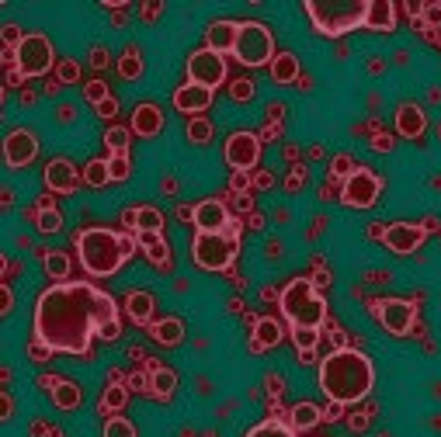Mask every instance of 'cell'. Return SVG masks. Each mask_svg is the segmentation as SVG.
<instances>
[{
    "label": "cell",
    "instance_id": "53",
    "mask_svg": "<svg viewBox=\"0 0 441 437\" xmlns=\"http://www.w3.org/2000/svg\"><path fill=\"white\" fill-rule=\"evenodd\" d=\"M348 427H351V431H365V427H368V417H348Z\"/></svg>",
    "mask_w": 441,
    "mask_h": 437
},
{
    "label": "cell",
    "instance_id": "6",
    "mask_svg": "<svg viewBox=\"0 0 441 437\" xmlns=\"http://www.w3.org/2000/svg\"><path fill=\"white\" fill-rule=\"evenodd\" d=\"M237 250H240V222L237 219L223 233H195V243H192V257L201 271H226L233 264Z\"/></svg>",
    "mask_w": 441,
    "mask_h": 437
},
{
    "label": "cell",
    "instance_id": "37",
    "mask_svg": "<svg viewBox=\"0 0 441 437\" xmlns=\"http://www.w3.org/2000/svg\"><path fill=\"white\" fill-rule=\"evenodd\" d=\"M45 275L49 278H66L70 275V257L66 253H45Z\"/></svg>",
    "mask_w": 441,
    "mask_h": 437
},
{
    "label": "cell",
    "instance_id": "1",
    "mask_svg": "<svg viewBox=\"0 0 441 437\" xmlns=\"http://www.w3.org/2000/svg\"><path fill=\"white\" fill-rule=\"evenodd\" d=\"M94 333L105 340H115L122 333L119 309L108 292L87 281H59L39 295L35 340L52 354H87Z\"/></svg>",
    "mask_w": 441,
    "mask_h": 437
},
{
    "label": "cell",
    "instance_id": "24",
    "mask_svg": "<svg viewBox=\"0 0 441 437\" xmlns=\"http://www.w3.org/2000/svg\"><path fill=\"white\" fill-rule=\"evenodd\" d=\"M150 337L163 344V347H174V344H181L184 340V326H181V319L167 316L160 323H150Z\"/></svg>",
    "mask_w": 441,
    "mask_h": 437
},
{
    "label": "cell",
    "instance_id": "41",
    "mask_svg": "<svg viewBox=\"0 0 441 437\" xmlns=\"http://www.w3.org/2000/svg\"><path fill=\"white\" fill-rule=\"evenodd\" d=\"M188 139H192V143H208V139H212V125H208V121L205 119H192L188 121Z\"/></svg>",
    "mask_w": 441,
    "mask_h": 437
},
{
    "label": "cell",
    "instance_id": "30",
    "mask_svg": "<svg viewBox=\"0 0 441 437\" xmlns=\"http://www.w3.org/2000/svg\"><path fill=\"white\" fill-rule=\"evenodd\" d=\"M174 385H177V375H174L170 368H157V364H153V371H150V393L160 399H170Z\"/></svg>",
    "mask_w": 441,
    "mask_h": 437
},
{
    "label": "cell",
    "instance_id": "57",
    "mask_svg": "<svg viewBox=\"0 0 441 437\" xmlns=\"http://www.w3.org/2000/svg\"><path fill=\"white\" fill-rule=\"evenodd\" d=\"M271 184H275V177H271L268 170H261V174H257V188H271Z\"/></svg>",
    "mask_w": 441,
    "mask_h": 437
},
{
    "label": "cell",
    "instance_id": "55",
    "mask_svg": "<svg viewBox=\"0 0 441 437\" xmlns=\"http://www.w3.org/2000/svg\"><path fill=\"white\" fill-rule=\"evenodd\" d=\"M146 385H150V382H146V375H139V371L129 378V389H146Z\"/></svg>",
    "mask_w": 441,
    "mask_h": 437
},
{
    "label": "cell",
    "instance_id": "52",
    "mask_svg": "<svg viewBox=\"0 0 441 437\" xmlns=\"http://www.w3.org/2000/svg\"><path fill=\"white\" fill-rule=\"evenodd\" d=\"M90 63H94V66H108V52H105V49H94V52H90Z\"/></svg>",
    "mask_w": 441,
    "mask_h": 437
},
{
    "label": "cell",
    "instance_id": "42",
    "mask_svg": "<svg viewBox=\"0 0 441 437\" xmlns=\"http://www.w3.org/2000/svg\"><path fill=\"white\" fill-rule=\"evenodd\" d=\"M105 437H136V427L129 420H122V417H112L105 424Z\"/></svg>",
    "mask_w": 441,
    "mask_h": 437
},
{
    "label": "cell",
    "instance_id": "39",
    "mask_svg": "<svg viewBox=\"0 0 441 437\" xmlns=\"http://www.w3.org/2000/svg\"><path fill=\"white\" fill-rule=\"evenodd\" d=\"M105 146H108L112 153H125V150H129V128H119V125L108 128V132H105Z\"/></svg>",
    "mask_w": 441,
    "mask_h": 437
},
{
    "label": "cell",
    "instance_id": "4",
    "mask_svg": "<svg viewBox=\"0 0 441 437\" xmlns=\"http://www.w3.org/2000/svg\"><path fill=\"white\" fill-rule=\"evenodd\" d=\"M302 11L310 14L313 28L320 35H344L355 28H368V0H327V4H302Z\"/></svg>",
    "mask_w": 441,
    "mask_h": 437
},
{
    "label": "cell",
    "instance_id": "44",
    "mask_svg": "<svg viewBox=\"0 0 441 437\" xmlns=\"http://www.w3.org/2000/svg\"><path fill=\"white\" fill-rule=\"evenodd\" d=\"M77 80H81V63L77 59L59 63V83H77Z\"/></svg>",
    "mask_w": 441,
    "mask_h": 437
},
{
    "label": "cell",
    "instance_id": "34",
    "mask_svg": "<svg viewBox=\"0 0 441 437\" xmlns=\"http://www.w3.org/2000/svg\"><path fill=\"white\" fill-rule=\"evenodd\" d=\"M119 73L125 80H139L143 77V56H139V49H125V56L119 59Z\"/></svg>",
    "mask_w": 441,
    "mask_h": 437
},
{
    "label": "cell",
    "instance_id": "58",
    "mask_svg": "<svg viewBox=\"0 0 441 437\" xmlns=\"http://www.w3.org/2000/svg\"><path fill=\"white\" fill-rule=\"evenodd\" d=\"M323 420H341V402H330V409L323 413Z\"/></svg>",
    "mask_w": 441,
    "mask_h": 437
},
{
    "label": "cell",
    "instance_id": "47",
    "mask_svg": "<svg viewBox=\"0 0 441 437\" xmlns=\"http://www.w3.org/2000/svg\"><path fill=\"white\" fill-rule=\"evenodd\" d=\"M230 90H233L237 101H250V97H254V80H237Z\"/></svg>",
    "mask_w": 441,
    "mask_h": 437
},
{
    "label": "cell",
    "instance_id": "33",
    "mask_svg": "<svg viewBox=\"0 0 441 437\" xmlns=\"http://www.w3.org/2000/svg\"><path fill=\"white\" fill-rule=\"evenodd\" d=\"M35 219H39L35 226H39L42 233H59V229H63V215L52 208V201H42V205H39V215H35Z\"/></svg>",
    "mask_w": 441,
    "mask_h": 437
},
{
    "label": "cell",
    "instance_id": "29",
    "mask_svg": "<svg viewBox=\"0 0 441 437\" xmlns=\"http://www.w3.org/2000/svg\"><path fill=\"white\" fill-rule=\"evenodd\" d=\"M271 77L275 83H292V80L299 77V59L292 56V52H281L271 59Z\"/></svg>",
    "mask_w": 441,
    "mask_h": 437
},
{
    "label": "cell",
    "instance_id": "22",
    "mask_svg": "<svg viewBox=\"0 0 441 437\" xmlns=\"http://www.w3.org/2000/svg\"><path fill=\"white\" fill-rule=\"evenodd\" d=\"M368 28L372 32H393L396 28V7H393V0H368Z\"/></svg>",
    "mask_w": 441,
    "mask_h": 437
},
{
    "label": "cell",
    "instance_id": "28",
    "mask_svg": "<svg viewBox=\"0 0 441 437\" xmlns=\"http://www.w3.org/2000/svg\"><path fill=\"white\" fill-rule=\"evenodd\" d=\"M323 420L320 406H313V402H299V406H292V431H310V427H317Z\"/></svg>",
    "mask_w": 441,
    "mask_h": 437
},
{
    "label": "cell",
    "instance_id": "9",
    "mask_svg": "<svg viewBox=\"0 0 441 437\" xmlns=\"http://www.w3.org/2000/svg\"><path fill=\"white\" fill-rule=\"evenodd\" d=\"M188 80L212 90L216 83L226 80V59H223L219 52H212L208 45L199 49V52H192V59H188Z\"/></svg>",
    "mask_w": 441,
    "mask_h": 437
},
{
    "label": "cell",
    "instance_id": "5",
    "mask_svg": "<svg viewBox=\"0 0 441 437\" xmlns=\"http://www.w3.org/2000/svg\"><path fill=\"white\" fill-rule=\"evenodd\" d=\"M278 302H281L285 319L292 323V330H299V326H313V330H320V323L327 319V302L317 295V288H313V281L310 278L288 281L285 292L278 295Z\"/></svg>",
    "mask_w": 441,
    "mask_h": 437
},
{
    "label": "cell",
    "instance_id": "10",
    "mask_svg": "<svg viewBox=\"0 0 441 437\" xmlns=\"http://www.w3.org/2000/svg\"><path fill=\"white\" fill-rule=\"evenodd\" d=\"M379 177L372 174V170H365V167H358L344 184H341V201L348 205V208H368V205H375V198H379Z\"/></svg>",
    "mask_w": 441,
    "mask_h": 437
},
{
    "label": "cell",
    "instance_id": "31",
    "mask_svg": "<svg viewBox=\"0 0 441 437\" xmlns=\"http://www.w3.org/2000/svg\"><path fill=\"white\" fill-rule=\"evenodd\" d=\"M125 399H129V389L122 385V382H112L105 393H101V413H119L122 406H125Z\"/></svg>",
    "mask_w": 441,
    "mask_h": 437
},
{
    "label": "cell",
    "instance_id": "51",
    "mask_svg": "<svg viewBox=\"0 0 441 437\" xmlns=\"http://www.w3.org/2000/svg\"><path fill=\"white\" fill-rule=\"evenodd\" d=\"M0 295H4V306H0V309H4V316H7V313H11V306H14V292H11V285H4V292H0Z\"/></svg>",
    "mask_w": 441,
    "mask_h": 437
},
{
    "label": "cell",
    "instance_id": "60",
    "mask_svg": "<svg viewBox=\"0 0 441 437\" xmlns=\"http://www.w3.org/2000/svg\"><path fill=\"white\" fill-rule=\"evenodd\" d=\"M317 358V354H313V351H299V361H302V364H310V361Z\"/></svg>",
    "mask_w": 441,
    "mask_h": 437
},
{
    "label": "cell",
    "instance_id": "26",
    "mask_svg": "<svg viewBox=\"0 0 441 437\" xmlns=\"http://www.w3.org/2000/svg\"><path fill=\"white\" fill-rule=\"evenodd\" d=\"M125 313L132 316V323H150V316H153V295L150 292H129L125 295Z\"/></svg>",
    "mask_w": 441,
    "mask_h": 437
},
{
    "label": "cell",
    "instance_id": "11",
    "mask_svg": "<svg viewBox=\"0 0 441 437\" xmlns=\"http://www.w3.org/2000/svg\"><path fill=\"white\" fill-rule=\"evenodd\" d=\"M35 153H39V139H35L28 128H14V132H7V139H4V160H7L11 170L28 167V163L35 160Z\"/></svg>",
    "mask_w": 441,
    "mask_h": 437
},
{
    "label": "cell",
    "instance_id": "15",
    "mask_svg": "<svg viewBox=\"0 0 441 437\" xmlns=\"http://www.w3.org/2000/svg\"><path fill=\"white\" fill-rule=\"evenodd\" d=\"M413 306L410 302H403V299H386L382 306H379V323L393 333V337H403V333H410V326H413Z\"/></svg>",
    "mask_w": 441,
    "mask_h": 437
},
{
    "label": "cell",
    "instance_id": "21",
    "mask_svg": "<svg viewBox=\"0 0 441 437\" xmlns=\"http://www.w3.org/2000/svg\"><path fill=\"white\" fill-rule=\"evenodd\" d=\"M163 128V112L157 104H139L132 112V132L136 136H157Z\"/></svg>",
    "mask_w": 441,
    "mask_h": 437
},
{
    "label": "cell",
    "instance_id": "3",
    "mask_svg": "<svg viewBox=\"0 0 441 437\" xmlns=\"http://www.w3.org/2000/svg\"><path fill=\"white\" fill-rule=\"evenodd\" d=\"M132 237H136V233H132ZM132 237H119V233L101 229V226L83 229L81 237H74L83 271H87V275H98V278L115 275L122 264L132 257V250L139 246V239H132Z\"/></svg>",
    "mask_w": 441,
    "mask_h": 437
},
{
    "label": "cell",
    "instance_id": "59",
    "mask_svg": "<svg viewBox=\"0 0 441 437\" xmlns=\"http://www.w3.org/2000/svg\"><path fill=\"white\" fill-rule=\"evenodd\" d=\"M281 112H285L281 104H271V108H268V121H271V119H281Z\"/></svg>",
    "mask_w": 441,
    "mask_h": 437
},
{
    "label": "cell",
    "instance_id": "43",
    "mask_svg": "<svg viewBox=\"0 0 441 437\" xmlns=\"http://www.w3.org/2000/svg\"><path fill=\"white\" fill-rule=\"evenodd\" d=\"M358 167H355V160L351 157H334V167H330V174L337 177V181H348L351 174H355Z\"/></svg>",
    "mask_w": 441,
    "mask_h": 437
},
{
    "label": "cell",
    "instance_id": "13",
    "mask_svg": "<svg viewBox=\"0 0 441 437\" xmlns=\"http://www.w3.org/2000/svg\"><path fill=\"white\" fill-rule=\"evenodd\" d=\"M424 237H428V229L417 226V222H393V226H386L382 243H386L393 253H413V250H421Z\"/></svg>",
    "mask_w": 441,
    "mask_h": 437
},
{
    "label": "cell",
    "instance_id": "7",
    "mask_svg": "<svg viewBox=\"0 0 441 437\" xmlns=\"http://www.w3.org/2000/svg\"><path fill=\"white\" fill-rule=\"evenodd\" d=\"M233 56L243 66H264L268 59H275V39L268 32V25L261 21H240V35H237V49Z\"/></svg>",
    "mask_w": 441,
    "mask_h": 437
},
{
    "label": "cell",
    "instance_id": "18",
    "mask_svg": "<svg viewBox=\"0 0 441 437\" xmlns=\"http://www.w3.org/2000/svg\"><path fill=\"white\" fill-rule=\"evenodd\" d=\"M174 104H177V112H184V115H199V112H205V108L212 104V90L188 80V83H181V87L174 90Z\"/></svg>",
    "mask_w": 441,
    "mask_h": 437
},
{
    "label": "cell",
    "instance_id": "36",
    "mask_svg": "<svg viewBox=\"0 0 441 437\" xmlns=\"http://www.w3.org/2000/svg\"><path fill=\"white\" fill-rule=\"evenodd\" d=\"M292 344H295V351H317V344H320V330H313V326H299V330H292Z\"/></svg>",
    "mask_w": 441,
    "mask_h": 437
},
{
    "label": "cell",
    "instance_id": "46",
    "mask_svg": "<svg viewBox=\"0 0 441 437\" xmlns=\"http://www.w3.org/2000/svg\"><path fill=\"white\" fill-rule=\"evenodd\" d=\"M21 42H25V35L18 25H4V49H18Z\"/></svg>",
    "mask_w": 441,
    "mask_h": 437
},
{
    "label": "cell",
    "instance_id": "54",
    "mask_svg": "<svg viewBox=\"0 0 441 437\" xmlns=\"http://www.w3.org/2000/svg\"><path fill=\"white\" fill-rule=\"evenodd\" d=\"M302 181H306V174H302V170H295V174L288 177V191H295V188H302Z\"/></svg>",
    "mask_w": 441,
    "mask_h": 437
},
{
    "label": "cell",
    "instance_id": "32",
    "mask_svg": "<svg viewBox=\"0 0 441 437\" xmlns=\"http://www.w3.org/2000/svg\"><path fill=\"white\" fill-rule=\"evenodd\" d=\"M83 181H87L90 188H105V184L112 181V170H108V160H90V163L83 167Z\"/></svg>",
    "mask_w": 441,
    "mask_h": 437
},
{
    "label": "cell",
    "instance_id": "20",
    "mask_svg": "<svg viewBox=\"0 0 441 437\" xmlns=\"http://www.w3.org/2000/svg\"><path fill=\"white\" fill-rule=\"evenodd\" d=\"M281 340V323L275 316H261L254 319V337H250V351L254 354H261V351H268V347H275Z\"/></svg>",
    "mask_w": 441,
    "mask_h": 437
},
{
    "label": "cell",
    "instance_id": "45",
    "mask_svg": "<svg viewBox=\"0 0 441 437\" xmlns=\"http://www.w3.org/2000/svg\"><path fill=\"white\" fill-rule=\"evenodd\" d=\"M421 18H424V21H417V28H428V25H441V4H424Z\"/></svg>",
    "mask_w": 441,
    "mask_h": 437
},
{
    "label": "cell",
    "instance_id": "23",
    "mask_svg": "<svg viewBox=\"0 0 441 437\" xmlns=\"http://www.w3.org/2000/svg\"><path fill=\"white\" fill-rule=\"evenodd\" d=\"M139 246L146 250V257L160 268V271H170V250H167V239L163 233H136Z\"/></svg>",
    "mask_w": 441,
    "mask_h": 437
},
{
    "label": "cell",
    "instance_id": "8",
    "mask_svg": "<svg viewBox=\"0 0 441 437\" xmlns=\"http://www.w3.org/2000/svg\"><path fill=\"white\" fill-rule=\"evenodd\" d=\"M52 59H56V52H52V42L39 35V32H32V35H25V42L18 45V73L21 77H42V73H49V66H52Z\"/></svg>",
    "mask_w": 441,
    "mask_h": 437
},
{
    "label": "cell",
    "instance_id": "35",
    "mask_svg": "<svg viewBox=\"0 0 441 437\" xmlns=\"http://www.w3.org/2000/svg\"><path fill=\"white\" fill-rule=\"evenodd\" d=\"M243 437H295V431L285 427L281 420H261L257 427H250Z\"/></svg>",
    "mask_w": 441,
    "mask_h": 437
},
{
    "label": "cell",
    "instance_id": "40",
    "mask_svg": "<svg viewBox=\"0 0 441 437\" xmlns=\"http://www.w3.org/2000/svg\"><path fill=\"white\" fill-rule=\"evenodd\" d=\"M108 170H112V181H125L132 163H129V153H112L108 157Z\"/></svg>",
    "mask_w": 441,
    "mask_h": 437
},
{
    "label": "cell",
    "instance_id": "16",
    "mask_svg": "<svg viewBox=\"0 0 441 437\" xmlns=\"http://www.w3.org/2000/svg\"><path fill=\"white\" fill-rule=\"evenodd\" d=\"M45 188L49 191H56V195H70L74 188H77V167L70 163V160H49L45 163Z\"/></svg>",
    "mask_w": 441,
    "mask_h": 437
},
{
    "label": "cell",
    "instance_id": "17",
    "mask_svg": "<svg viewBox=\"0 0 441 437\" xmlns=\"http://www.w3.org/2000/svg\"><path fill=\"white\" fill-rule=\"evenodd\" d=\"M125 229L132 233H163V212L153 205H139V208H125L122 212Z\"/></svg>",
    "mask_w": 441,
    "mask_h": 437
},
{
    "label": "cell",
    "instance_id": "48",
    "mask_svg": "<svg viewBox=\"0 0 441 437\" xmlns=\"http://www.w3.org/2000/svg\"><path fill=\"white\" fill-rule=\"evenodd\" d=\"M98 115H101V119H112V115H119V101H115V97H108L105 104H98Z\"/></svg>",
    "mask_w": 441,
    "mask_h": 437
},
{
    "label": "cell",
    "instance_id": "25",
    "mask_svg": "<svg viewBox=\"0 0 441 437\" xmlns=\"http://www.w3.org/2000/svg\"><path fill=\"white\" fill-rule=\"evenodd\" d=\"M424 112L417 108V104H403L400 112H396V128H400V136H406V139H417L421 132H424Z\"/></svg>",
    "mask_w": 441,
    "mask_h": 437
},
{
    "label": "cell",
    "instance_id": "19",
    "mask_svg": "<svg viewBox=\"0 0 441 437\" xmlns=\"http://www.w3.org/2000/svg\"><path fill=\"white\" fill-rule=\"evenodd\" d=\"M237 35H240V21H212L208 32H205V42L212 52H233L237 49Z\"/></svg>",
    "mask_w": 441,
    "mask_h": 437
},
{
    "label": "cell",
    "instance_id": "2",
    "mask_svg": "<svg viewBox=\"0 0 441 437\" xmlns=\"http://www.w3.org/2000/svg\"><path fill=\"white\" fill-rule=\"evenodd\" d=\"M375 382V371H372V361L365 358L355 347H344V351H334L330 358L320 364V389L327 393L330 402H358L368 396Z\"/></svg>",
    "mask_w": 441,
    "mask_h": 437
},
{
    "label": "cell",
    "instance_id": "14",
    "mask_svg": "<svg viewBox=\"0 0 441 437\" xmlns=\"http://www.w3.org/2000/svg\"><path fill=\"white\" fill-rule=\"evenodd\" d=\"M195 233H223L233 226V215L226 212V205L216 198H205L195 205Z\"/></svg>",
    "mask_w": 441,
    "mask_h": 437
},
{
    "label": "cell",
    "instance_id": "27",
    "mask_svg": "<svg viewBox=\"0 0 441 437\" xmlns=\"http://www.w3.org/2000/svg\"><path fill=\"white\" fill-rule=\"evenodd\" d=\"M52 402H56L59 409L70 413V409H77V406L83 402V389L77 385V382H66V378H63V382L52 389Z\"/></svg>",
    "mask_w": 441,
    "mask_h": 437
},
{
    "label": "cell",
    "instance_id": "12",
    "mask_svg": "<svg viewBox=\"0 0 441 437\" xmlns=\"http://www.w3.org/2000/svg\"><path fill=\"white\" fill-rule=\"evenodd\" d=\"M257 157H261V139L254 132H233L226 139V163L233 170H250L257 167Z\"/></svg>",
    "mask_w": 441,
    "mask_h": 437
},
{
    "label": "cell",
    "instance_id": "56",
    "mask_svg": "<svg viewBox=\"0 0 441 437\" xmlns=\"http://www.w3.org/2000/svg\"><path fill=\"white\" fill-rule=\"evenodd\" d=\"M372 146H375V150H389V146H393V139H389V136H375V139H372Z\"/></svg>",
    "mask_w": 441,
    "mask_h": 437
},
{
    "label": "cell",
    "instance_id": "50",
    "mask_svg": "<svg viewBox=\"0 0 441 437\" xmlns=\"http://www.w3.org/2000/svg\"><path fill=\"white\" fill-rule=\"evenodd\" d=\"M250 188V177H247V170H233V191H247Z\"/></svg>",
    "mask_w": 441,
    "mask_h": 437
},
{
    "label": "cell",
    "instance_id": "38",
    "mask_svg": "<svg viewBox=\"0 0 441 437\" xmlns=\"http://www.w3.org/2000/svg\"><path fill=\"white\" fill-rule=\"evenodd\" d=\"M83 97L98 108V104H105V101L112 97V90H108V83H105V80H90V83H83Z\"/></svg>",
    "mask_w": 441,
    "mask_h": 437
},
{
    "label": "cell",
    "instance_id": "49",
    "mask_svg": "<svg viewBox=\"0 0 441 437\" xmlns=\"http://www.w3.org/2000/svg\"><path fill=\"white\" fill-rule=\"evenodd\" d=\"M28 354H32V361H45L52 351L45 347V344H39V340H32V347H28Z\"/></svg>",
    "mask_w": 441,
    "mask_h": 437
}]
</instances>
